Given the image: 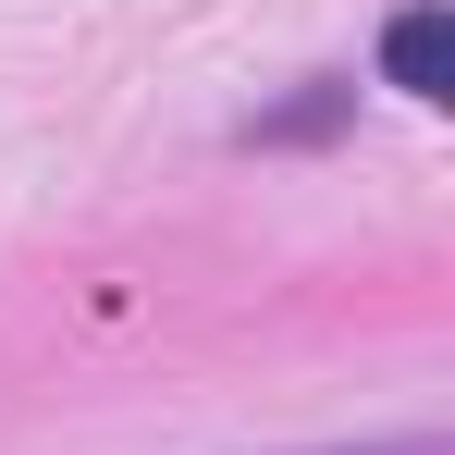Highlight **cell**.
<instances>
[{"mask_svg":"<svg viewBox=\"0 0 455 455\" xmlns=\"http://www.w3.org/2000/svg\"><path fill=\"white\" fill-rule=\"evenodd\" d=\"M381 75L406 86V99H443V86H455V25H443V0H419V12L381 25Z\"/></svg>","mask_w":455,"mask_h":455,"instance_id":"6da1fadb","label":"cell"},{"mask_svg":"<svg viewBox=\"0 0 455 455\" xmlns=\"http://www.w3.org/2000/svg\"><path fill=\"white\" fill-rule=\"evenodd\" d=\"M370 455H443V443H431V431H406V443H370Z\"/></svg>","mask_w":455,"mask_h":455,"instance_id":"7a4b0ae2","label":"cell"}]
</instances>
